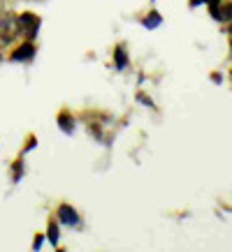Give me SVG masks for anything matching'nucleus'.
<instances>
[{
    "instance_id": "obj_10",
    "label": "nucleus",
    "mask_w": 232,
    "mask_h": 252,
    "mask_svg": "<svg viewBox=\"0 0 232 252\" xmlns=\"http://www.w3.org/2000/svg\"><path fill=\"white\" fill-rule=\"evenodd\" d=\"M33 248H35V250H39V248H42V236H39V234H38V238H35V243H33Z\"/></svg>"
},
{
    "instance_id": "obj_8",
    "label": "nucleus",
    "mask_w": 232,
    "mask_h": 252,
    "mask_svg": "<svg viewBox=\"0 0 232 252\" xmlns=\"http://www.w3.org/2000/svg\"><path fill=\"white\" fill-rule=\"evenodd\" d=\"M58 123H61V127L65 132H72V118H70L68 114H61V116H58Z\"/></svg>"
},
{
    "instance_id": "obj_9",
    "label": "nucleus",
    "mask_w": 232,
    "mask_h": 252,
    "mask_svg": "<svg viewBox=\"0 0 232 252\" xmlns=\"http://www.w3.org/2000/svg\"><path fill=\"white\" fill-rule=\"evenodd\" d=\"M46 236H49V241L54 245L58 243V227H56V222H49V234Z\"/></svg>"
},
{
    "instance_id": "obj_6",
    "label": "nucleus",
    "mask_w": 232,
    "mask_h": 252,
    "mask_svg": "<svg viewBox=\"0 0 232 252\" xmlns=\"http://www.w3.org/2000/svg\"><path fill=\"white\" fill-rule=\"evenodd\" d=\"M158 23H160V16H158V12H151V14L144 19V26H147V28H155Z\"/></svg>"
},
{
    "instance_id": "obj_7",
    "label": "nucleus",
    "mask_w": 232,
    "mask_h": 252,
    "mask_svg": "<svg viewBox=\"0 0 232 252\" xmlns=\"http://www.w3.org/2000/svg\"><path fill=\"white\" fill-rule=\"evenodd\" d=\"M114 61H116V67H125V65H128V56H125L123 49H118V51H116Z\"/></svg>"
},
{
    "instance_id": "obj_11",
    "label": "nucleus",
    "mask_w": 232,
    "mask_h": 252,
    "mask_svg": "<svg viewBox=\"0 0 232 252\" xmlns=\"http://www.w3.org/2000/svg\"><path fill=\"white\" fill-rule=\"evenodd\" d=\"M204 2H209V5H214V2H221V0H204Z\"/></svg>"
},
{
    "instance_id": "obj_2",
    "label": "nucleus",
    "mask_w": 232,
    "mask_h": 252,
    "mask_svg": "<svg viewBox=\"0 0 232 252\" xmlns=\"http://www.w3.org/2000/svg\"><path fill=\"white\" fill-rule=\"evenodd\" d=\"M16 21H19V31L26 35V37H35L38 35V28H39V19L31 12H26V14H19L16 16Z\"/></svg>"
},
{
    "instance_id": "obj_4",
    "label": "nucleus",
    "mask_w": 232,
    "mask_h": 252,
    "mask_svg": "<svg viewBox=\"0 0 232 252\" xmlns=\"http://www.w3.org/2000/svg\"><path fill=\"white\" fill-rule=\"evenodd\" d=\"M33 54H35V46L31 44V42H26V44H21L19 49L14 51V61H28V58H33Z\"/></svg>"
},
{
    "instance_id": "obj_3",
    "label": "nucleus",
    "mask_w": 232,
    "mask_h": 252,
    "mask_svg": "<svg viewBox=\"0 0 232 252\" xmlns=\"http://www.w3.org/2000/svg\"><path fill=\"white\" fill-rule=\"evenodd\" d=\"M58 220H61L63 224H77V211L72 206H68V204H63V206L58 208Z\"/></svg>"
},
{
    "instance_id": "obj_5",
    "label": "nucleus",
    "mask_w": 232,
    "mask_h": 252,
    "mask_svg": "<svg viewBox=\"0 0 232 252\" xmlns=\"http://www.w3.org/2000/svg\"><path fill=\"white\" fill-rule=\"evenodd\" d=\"M218 21H232V2H225L223 7L218 9Z\"/></svg>"
},
{
    "instance_id": "obj_1",
    "label": "nucleus",
    "mask_w": 232,
    "mask_h": 252,
    "mask_svg": "<svg viewBox=\"0 0 232 252\" xmlns=\"http://www.w3.org/2000/svg\"><path fill=\"white\" fill-rule=\"evenodd\" d=\"M19 32V21H16V16H5L2 21H0V44H9L14 35Z\"/></svg>"
}]
</instances>
